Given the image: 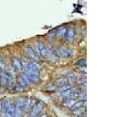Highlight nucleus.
Listing matches in <instances>:
<instances>
[{
    "instance_id": "nucleus-27",
    "label": "nucleus",
    "mask_w": 125,
    "mask_h": 117,
    "mask_svg": "<svg viewBox=\"0 0 125 117\" xmlns=\"http://www.w3.org/2000/svg\"><path fill=\"white\" fill-rule=\"evenodd\" d=\"M38 117H48V116H47L46 114H42V115H40Z\"/></svg>"
},
{
    "instance_id": "nucleus-7",
    "label": "nucleus",
    "mask_w": 125,
    "mask_h": 117,
    "mask_svg": "<svg viewBox=\"0 0 125 117\" xmlns=\"http://www.w3.org/2000/svg\"><path fill=\"white\" fill-rule=\"evenodd\" d=\"M38 102V101L34 99V98H29V99H27L26 101V105H25V111L27 112H29L31 110V108H32L35 104H36Z\"/></svg>"
},
{
    "instance_id": "nucleus-21",
    "label": "nucleus",
    "mask_w": 125,
    "mask_h": 117,
    "mask_svg": "<svg viewBox=\"0 0 125 117\" xmlns=\"http://www.w3.org/2000/svg\"><path fill=\"white\" fill-rule=\"evenodd\" d=\"M84 111H85V106L77 108L76 110H73V112L74 115H76L77 116H82V114H83V112H84Z\"/></svg>"
},
{
    "instance_id": "nucleus-16",
    "label": "nucleus",
    "mask_w": 125,
    "mask_h": 117,
    "mask_svg": "<svg viewBox=\"0 0 125 117\" xmlns=\"http://www.w3.org/2000/svg\"><path fill=\"white\" fill-rule=\"evenodd\" d=\"M6 88L8 90H10V91H13L15 88V84L13 80V77L9 75V79H8V82L6 84Z\"/></svg>"
},
{
    "instance_id": "nucleus-14",
    "label": "nucleus",
    "mask_w": 125,
    "mask_h": 117,
    "mask_svg": "<svg viewBox=\"0 0 125 117\" xmlns=\"http://www.w3.org/2000/svg\"><path fill=\"white\" fill-rule=\"evenodd\" d=\"M76 100L72 99V98H65L62 100V105H63L64 107H67V108H71L73 106V105L76 102Z\"/></svg>"
},
{
    "instance_id": "nucleus-19",
    "label": "nucleus",
    "mask_w": 125,
    "mask_h": 117,
    "mask_svg": "<svg viewBox=\"0 0 125 117\" xmlns=\"http://www.w3.org/2000/svg\"><path fill=\"white\" fill-rule=\"evenodd\" d=\"M72 86L70 84H64V85H62V86H60V87L57 88V91H59L60 92H62V91H67V90H70L71 89Z\"/></svg>"
},
{
    "instance_id": "nucleus-4",
    "label": "nucleus",
    "mask_w": 125,
    "mask_h": 117,
    "mask_svg": "<svg viewBox=\"0 0 125 117\" xmlns=\"http://www.w3.org/2000/svg\"><path fill=\"white\" fill-rule=\"evenodd\" d=\"M17 81H18V84L21 85L23 88L26 87L27 85H30L31 84L28 75H27L26 73L21 74L17 78Z\"/></svg>"
},
{
    "instance_id": "nucleus-18",
    "label": "nucleus",
    "mask_w": 125,
    "mask_h": 117,
    "mask_svg": "<svg viewBox=\"0 0 125 117\" xmlns=\"http://www.w3.org/2000/svg\"><path fill=\"white\" fill-rule=\"evenodd\" d=\"M66 33V28L65 27H60V28H58L56 30V35L59 38L65 37Z\"/></svg>"
},
{
    "instance_id": "nucleus-12",
    "label": "nucleus",
    "mask_w": 125,
    "mask_h": 117,
    "mask_svg": "<svg viewBox=\"0 0 125 117\" xmlns=\"http://www.w3.org/2000/svg\"><path fill=\"white\" fill-rule=\"evenodd\" d=\"M8 79H9V74L7 73H6L4 71L0 72V84L6 86L8 82Z\"/></svg>"
},
{
    "instance_id": "nucleus-2",
    "label": "nucleus",
    "mask_w": 125,
    "mask_h": 117,
    "mask_svg": "<svg viewBox=\"0 0 125 117\" xmlns=\"http://www.w3.org/2000/svg\"><path fill=\"white\" fill-rule=\"evenodd\" d=\"M43 108H44V103L42 101H38L34 106L31 108V110L29 112L30 117H36L42 111Z\"/></svg>"
},
{
    "instance_id": "nucleus-6",
    "label": "nucleus",
    "mask_w": 125,
    "mask_h": 117,
    "mask_svg": "<svg viewBox=\"0 0 125 117\" xmlns=\"http://www.w3.org/2000/svg\"><path fill=\"white\" fill-rule=\"evenodd\" d=\"M12 66L16 70V71H21L22 70V64L21 61L17 57H13L11 59Z\"/></svg>"
},
{
    "instance_id": "nucleus-13",
    "label": "nucleus",
    "mask_w": 125,
    "mask_h": 117,
    "mask_svg": "<svg viewBox=\"0 0 125 117\" xmlns=\"http://www.w3.org/2000/svg\"><path fill=\"white\" fill-rule=\"evenodd\" d=\"M65 38H66V40L68 43L69 42H72L73 38H74V30L72 28H70L66 30V33L65 35Z\"/></svg>"
},
{
    "instance_id": "nucleus-15",
    "label": "nucleus",
    "mask_w": 125,
    "mask_h": 117,
    "mask_svg": "<svg viewBox=\"0 0 125 117\" xmlns=\"http://www.w3.org/2000/svg\"><path fill=\"white\" fill-rule=\"evenodd\" d=\"M55 84H56L57 87H60V86L69 84V82L66 77H58L55 80Z\"/></svg>"
},
{
    "instance_id": "nucleus-8",
    "label": "nucleus",
    "mask_w": 125,
    "mask_h": 117,
    "mask_svg": "<svg viewBox=\"0 0 125 117\" xmlns=\"http://www.w3.org/2000/svg\"><path fill=\"white\" fill-rule=\"evenodd\" d=\"M60 55L63 58H69L72 56V51L68 48H62L60 49Z\"/></svg>"
},
{
    "instance_id": "nucleus-17",
    "label": "nucleus",
    "mask_w": 125,
    "mask_h": 117,
    "mask_svg": "<svg viewBox=\"0 0 125 117\" xmlns=\"http://www.w3.org/2000/svg\"><path fill=\"white\" fill-rule=\"evenodd\" d=\"M84 106H85V101H76L70 108L72 109V111H73V110H76V109L81 108V107H84Z\"/></svg>"
},
{
    "instance_id": "nucleus-9",
    "label": "nucleus",
    "mask_w": 125,
    "mask_h": 117,
    "mask_svg": "<svg viewBox=\"0 0 125 117\" xmlns=\"http://www.w3.org/2000/svg\"><path fill=\"white\" fill-rule=\"evenodd\" d=\"M37 49L38 52L40 53L41 56H46V52H47V49L45 45L43 44L42 41H38L37 42Z\"/></svg>"
},
{
    "instance_id": "nucleus-29",
    "label": "nucleus",
    "mask_w": 125,
    "mask_h": 117,
    "mask_svg": "<svg viewBox=\"0 0 125 117\" xmlns=\"http://www.w3.org/2000/svg\"><path fill=\"white\" fill-rule=\"evenodd\" d=\"M0 87H1V84H0Z\"/></svg>"
},
{
    "instance_id": "nucleus-10",
    "label": "nucleus",
    "mask_w": 125,
    "mask_h": 117,
    "mask_svg": "<svg viewBox=\"0 0 125 117\" xmlns=\"http://www.w3.org/2000/svg\"><path fill=\"white\" fill-rule=\"evenodd\" d=\"M10 101L5 98H3L1 101V106H2V113L5 114L6 112L7 111V109L9 108V107L10 106Z\"/></svg>"
},
{
    "instance_id": "nucleus-20",
    "label": "nucleus",
    "mask_w": 125,
    "mask_h": 117,
    "mask_svg": "<svg viewBox=\"0 0 125 117\" xmlns=\"http://www.w3.org/2000/svg\"><path fill=\"white\" fill-rule=\"evenodd\" d=\"M66 78L67 79L69 84H71V83H73V82L75 81V76H74V73H73L71 72H70L66 74Z\"/></svg>"
},
{
    "instance_id": "nucleus-1",
    "label": "nucleus",
    "mask_w": 125,
    "mask_h": 117,
    "mask_svg": "<svg viewBox=\"0 0 125 117\" xmlns=\"http://www.w3.org/2000/svg\"><path fill=\"white\" fill-rule=\"evenodd\" d=\"M27 99L23 97H20L16 101V117H21L25 112V105Z\"/></svg>"
},
{
    "instance_id": "nucleus-5",
    "label": "nucleus",
    "mask_w": 125,
    "mask_h": 117,
    "mask_svg": "<svg viewBox=\"0 0 125 117\" xmlns=\"http://www.w3.org/2000/svg\"><path fill=\"white\" fill-rule=\"evenodd\" d=\"M23 50H24V52L26 53L27 56H29L30 58H33L34 60L38 59V56L37 52H35V50L31 46H30V45L25 46Z\"/></svg>"
},
{
    "instance_id": "nucleus-3",
    "label": "nucleus",
    "mask_w": 125,
    "mask_h": 117,
    "mask_svg": "<svg viewBox=\"0 0 125 117\" xmlns=\"http://www.w3.org/2000/svg\"><path fill=\"white\" fill-rule=\"evenodd\" d=\"M46 56H47V58H48L49 61L52 62H56L59 58L57 52H56V50H55L54 48L52 46H50V47H49V49H47Z\"/></svg>"
},
{
    "instance_id": "nucleus-24",
    "label": "nucleus",
    "mask_w": 125,
    "mask_h": 117,
    "mask_svg": "<svg viewBox=\"0 0 125 117\" xmlns=\"http://www.w3.org/2000/svg\"><path fill=\"white\" fill-rule=\"evenodd\" d=\"M75 65L78 66L79 67H85L86 66V61L84 58H81V59L77 60V62H75Z\"/></svg>"
},
{
    "instance_id": "nucleus-26",
    "label": "nucleus",
    "mask_w": 125,
    "mask_h": 117,
    "mask_svg": "<svg viewBox=\"0 0 125 117\" xmlns=\"http://www.w3.org/2000/svg\"><path fill=\"white\" fill-rule=\"evenodd\" d=\"M6 63L5 62H4L2 58H0V70L1 71H4V70L6 69Z\"/></svg>"
},
{
    "instance_id": "nucleus-22",
    "label": "nucleus",
    "mask_w": 125,
    "mask_h": 117,
    "mask_svg": "<svg viewBox=\"0 0 125 117\" xmlns=\"http://www.w3.org/2000/svg\"><path fill=\"white\" fill-rule=\"evenodd\" d=\"M57 86L56 84H47L46 86V90L48 91H50V92H52V91H57Z\"/></svg>"
},
{
    "instance_id": "nucleus-28",
    "label": "nucleus",
    "mask_w": 125,
    "mask_h": 117,
    "mask_svg": "<svg viewBox=\"0 0 125 117\" xmlns=\"http://www.w3.org/2000/svg\"><path fill=\"white\" fill-rule=\"evenodd\" d=\"M2 115V106H1V101H0V116Z\"/></svg>"
},
{
    "instance_id": "nucleus-25",
    "label": "nucleus",
    "mask_w": 125,
    "mask_h": 117,
    "mask_svg": "<svg viewBox=\"0 0 125 117\" xmlns=\"http://www.w3.org/2000/svg\"><path fill=\"white\" fill-rule=\"evenodd\" d=\"M16 90V91H17V92H20V93H21L23 91V90H24V88L22 87L21 85H20V84H17V85H15V88Z\"/></svg>"
},
{
    "instance_id": "nucleus-11",
    "label": "nucleus",
    "mask_w": 125,
    "mask_h": 117,
    "mask_svg": "<svg viewBox=\"0 0 125 117\" xmlns=\"http://www.w3.org/2000/svg\"><path fill=\"white\" fill-rule=\"evenodd\" d=\"M5 117H16V107L15 105H10L9 108L6 112Z\"/></svg>"
},
{
    "instance_id": "nucleus-23",
    "label": "nucleus",
    "mask_w": 125,
    "mask_h": 117,
    "mask_svg": "<svg viewBox=\"0 0 125 117\" xmlns=\"http://www.w3.org/2000/svg\"><path fill=\"white\" fill-rule=\"evenodd\" d=\"M77 84H84L86 83V76H85V74H84V75H81L79 77L77 78Z\"/></svg>"
}]
</instances>
